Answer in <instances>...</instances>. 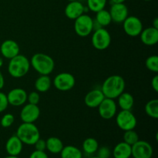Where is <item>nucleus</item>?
<instances>
[{
  "label": "nucleus",
  "instance_id": "nucleus-1",
  "mask_svg": "<svg viewBox=\"0 0 158 158\" xmlns=\"http://www.w3.org/2000/svg\"><path fill=\"white\" fill-rule=\"evenodd\" d=\"M125 80L121 76L113 75L107 77L103 83L101 91L106 98L117 99L124 92Z\"/></svg>",
  "mask_w": 158,
  "mask_h": 158
},
{
  "label": "nucleus",
  "instance_id": "nucleus-2",
  "mask_svg": "<svg viewBox=\"0 0 158 158\" xmlns=\"http://www.w3.org/2000/svg\"><path fill=\"white\" fill-rule=\"evenodd\" d=\"M30 65L40 75H49L53 71L55 62L50 56L38 52L32 56Z\"/></svg>",
  "mask_w": 158,
  "mask_h": 158
},
{
  "label": "nucleus",
  "instance_id": "nucleus-3",
  "mask_svg": "<svg viewBox=\"0 0 158 158\" xmlns=\"http://www.w3.org/2000/svg\"><path fill=\"white\" fill-rule=\"evenodd\" d=\"M15 135L23 142V144L33 146L40 138V133L34 123H23L17 128Z\"/></svg>",
  "mask_w": 158,
  "mask_h": 158
},
{
  "label": "nucleus",
  "instance_id": "nucleus-4",
  "mask_svg": "<svg viewBox=\"0 0 158 158\" xmlns=\"http://www.w3.org/2000/svg\"><path fill=\"white\" fill-rule=\"evenodd\" d=\"M30 61L25 56L19 54L9 60L8 72L14 78H21L29 73L30 69Z\"/></svg>",
  "mask_w": 158,
  "mask_h": 158
},
{
  "label": "nucleus",
  "instance_id": "nucleus-5",
  "mask_svg": "<svg viewBox=\"0 0 158 158\" xmlns=\"http://www.w3.org/2000/svg\"><path fill=\"white\" fill-rule=\"evenodd\" d=\"M74 30L79 36H88L94 31V19L89 15L83 13L75 19Z\"/></svg>",
  "mask_w": 158,
  "mask_h": 158
},
{
  "label": "nucleus",
  "instance_id": "nucleus-6",
  "mask_svg": "<svg viewBox=\"0 0 158 158\" xmlns=\"http://www.w3.org/2000/svg\"><path fill=\"white\" fill-rule=\"evenodd\" d=\"M92 45L97 50H105L111 43V35L110 32L103 27L96 29L93 33Z\"/></svg>",
  "mask_w": 158,
  "mask_h": 158
},
{
  "label": "nucleus",
  "instance_id": "nucleus-7",
  "mask_svg": "<svg viewBox=\"0 0 158 158\" xmlns=\"http://www.w3.org/2000/svg\"><path fill=\"white\" fill-rule=\"evenodd\" d=\"M116 123L120 130L127 131L134 130L137 126V120L131 110H121V111L119 112L116 117Z\"/></svg>",
  "mask_w": 158,
  "mask_h": 158
},
{
  "label": "nucleus",
  "instance_id": "nucleus-8",
  "mask_svg": "<svg viewBox=\"0 0 158 158\" xmlns=\"http://www.w3.org/2000/svg\"><path fill=\"white\" fill-rule=\"evenodd\" d=\"M75 77L69 73L63 72L57 74L53 80V85L60 91H69L74 87Z\"/></svg>",
  "mask_w": 158,
  "mask_h": 158
},
{
  "label": "nucleus",
  "instance_id": "nucleus-9",
  "mask_svg": "<svg viewBox=\"0 0 158 158\" xmlns=\"http://www.w3.org/2000/svg\"><path fill=\"white\" fill-rule=\"evenodd\" d=\"M123 28L125 33L131 37H137L140 35L143 29L141 20L138 17L134 15H128L127 18L123 22Z\"/></svg>",
  "mask_w": 158,
  "mask_h": 158
},
{
  "label": "nucleus",
  "instance_id": "nucleus-10",
  "mask_svg": "<svg viewBox=\"0 0 158 158\" xmlns=\"http://www.w3.org/2000/svg\"><path fill=\"white\" fill-rule=\"evenodd\" d=\"M153 154L152 146L146 140H139L131 146V157L133 158H151Z\"/></svg>",
  "mask_w": 158,
  "mask_h": 158
},
{
  "label": "nucleus",
  "instance_id": "nucleus-11",
  "mask_svg": "<svg viewBox=\"0 0 158 158\" xmlns=\"http://www.w3.org/2000/svg\"><path fill=\"white\" fill-rule=\"evenodd\" d=\"M117 106L114 99L106 98L98 106V112L100 117L104 120H110L116 116Z\"/></svg>",
  "mask_w": 158,
  "mask_h": 158
},
{
  "label": "nucleus",
  "instance_id": "nucleus-12",
  "mask_svg": "<svg viewBox=\"0 0 158 158\" xmlns=\"http://www.w3.org/2000/svg\"><path fill=\"white\" fill-rule=\"evenodd\" d=\"M40 116V110L38 105L27 103L24 105L20 112V119L23 123H34Z\"/></svg>",
  "mask_w": 158,
  "mask_h": 158
},
{
  "label": "nucleus",
  "instance_id": "nucleus-13",
  "mask_svg": "<svg viewBox=\"0 0 158 158\" xmlns=\"http://www.w3.org/2000/svg\"><path fill=\"white\" fill-rule=\"evenodd\" d=\"M9 104L13 106H23L27 101V93L22 88L12 89L6 94Z\"/></svg>",
  "mask_w": 158,
  "mask_h": 158
},
{
  "label": "nucleus",
  "instance_id": "nucleus-14",
  "mask_svg": "<svg viewBox=\"0 0 158 158\" xmlns=\"http://www.w3.org/2000/svg\"><path fill=\"white\" fill-rule=\"evenodd\" d=\"M109 12L112 21L117 23H123V22L127 18L128 14H129L127 6L124 3L113 4Z\"/></svg>",
  "mask_w": 158,
  "mask_h": 158
},
{
  "label": "nucleus",
  "instance_id": "nucleus-15",
  "mask_svg": "<svg viewBox=\"0 0 158 158\" xmlns=\"http://www.w3.org/2000/svg\"><path fill=\"white\" fill-rule=\"evenodd\" d=\"M19 46L15 41L12 40H6L1 44L0 52L3 57L11 60L19 54Z\"/></svg>",
  "mask_w": 158,
  "mask_h": 158
},
{
  "label": "nucleus",
  "instance_id": "nucleus-16",
  "mask_svg": "<svg viewBox=\"0 0 158 158\" xmlns=\"http://www.w3.org/2000/svg\"><path fill=\"white\" fill-rule=\"evenodd\" d=\"M85 7L80 2L77 1L69 2L65 8V15L68 19L75 20L81 15L84 13Z\"/></svg>",
  "mask_w": 158,
  "mask_h": 158
},
{
  "label": "nucleus",
  "instance_id": "nucleus-17",
  "mask_svg": "<svg viewBox=\"0 0 158 158\" xmlns=\"http://www.w3.org/2000/svg\"><path fill=\"white\" fill-rule=\"evenodd\" d=\"M105 98L101 89H92L84 97V103L88 107L97 108Z\"/></svg>",
  "mask_w": 158,
  "mask_h": 158
},
{
  "label": "nucleus",
  "instance_id": "nucleus-18",
  "mask_svg": "<svg viewBox=\"0 0 158 158\" xmlns=\"http://www.w3.org/2000/svg\"><path fill=\"white\" fill-rule=\"evenodd\" d=\"M23 149V143L16 135H12L7 140L6 151L9 155L19 156Z\"/></svg>",
  "mask_w": 158,
  "mask_h": 158
},
{
  "label": "nucleus",
  "instance_id": "nucleus-19",
  "mask_svg": "<svg viewBox=\"0 0 158 158\" xmlns=\"http://www.w3.org/2000/svg\"><path fill=\"white\" fill-rule=\"evenodd\" d=\"M141 42L146 46H154L158 42V29L153 26L143 29L140 34Z\"/></svg>",
  "mask_w": 158,
  "mask_h": 158
},
{
  "label": "nucleus",
  "instance_id": "nucleus-20",
  "mask_svg": "<svg viewBox=\"0 0 158 158\" xmlns=\"http://www.w3.org/2000/svg\"><path fill=\"white\" fill-rule=\"evenodd\" d=\"M112 155L114 158H131V146L124 141L120 142L114 147Z\"/></svg>",
  "mask_w": 158,
  "mask_h": 158
},
{
  "label": "nucleus",
  "instance_id": "nucleus-21",
  "mask_svg": "<svg viewBox=\"0 0 158 158\" xmlns=\"http://www.w3.org/2000/svg\"><path fill=\"white\" fill-rule=\"evenodd\" d=\"M117 103L123 110H131L134 104V97L129 93L123 92L117 97Z\"/></svg>",
  "mask_w": 158,
  "mask_h": 158
},
{
  "label": "nucleus",
  "instance_id": "nucleus-22",
  "mask_svg": "<svg viewBox=\"0 0 158 158\" xmlns=\"http://www.w3.org/2000/svg\"><path fill=\"white\" fill-rule=\"evenodd\" d=\"M46 150L49 153L53 154H58L63 150V141L56 137H50L46 140Z\"/></svg>",
  "mask_w": 158,
  "mask_h": 158
},
{
  "label": "nucleus",
  "instance_id": "nucleus-23",
  "mask_svg": "<svg viewBox=\"0 0 158 158\" xmlns=\"http://www.w3.org/2000/svg\"><path fill=\"white\" fill-rule=\"evenodd\" d=\"M52 81L49 75H40L35 81V89L37 92L46 93L50 89Z\"/></svg>",
  "mask_w": 158,
  "mask_h": 158
},
{
  "label": "nucleus",
  "instance_id": "nucleus-24",
  "mask_svg": "<svg viewBox=\"0 0 158 158\" xmlns=\"http://www.w3.org/2000/svg\"><path fill=\"white\" fill-rule=\"evenodd\" d=\"M60 154L61 158H83L81 150L73 145L64 146Z\"/></svg>",
  "mask_w": 158,
  "mask_h": 158
},
{
  "label": "nucleus",
  "instance_id": "nucleus-25",
  "mask_svg": "<svg viewBox=\"0 0 158 158\" xmlns=\"http://www.w3.org/2000/svg\"><path fill=\"white\" fill-rule=\"evenodd\" d=\"M82 148L85 154L88 155H93L97 153L99 148V143L94 137H88L83 142Z\"/></svg>",
  "mask_w": 158,
  "mask_h": 158
},
{
  "label": "nucleus",
  "instance_id": "nucleus-26",
  "mask_svg": "<svg viewBox=\"0 0 158 158\" xmlns=\"http://www.w3.org/2000/svg\"><path fill=\"white\" fill-rule=\"evenodd\" d=\"M96 23L100 26V27H105V26H109L112 22L110 14L108 10H106L105 9L102 10L98 11L96 12Z\"/></svg>",
  "mask_w": 158,
  "mask_h": 158
},
{
  "label": "nucleus",
  "instance_id": "nucleus-27",
  "mask_svg": "<svg viewBox=\"0 0 158 158\" xmlns=\"http://www.w3.org/2000/svg\"><path fill=\"white\" fill-rule=\"evenodd\" d=\"M145 112L148 117L153 119L158 118V100L153 99L145 105Z\"/></svg>",
  "mask_w": 158,
  "mask_h": 158
},
{
  "label": "nucleus",
  "instance_id": "nucleus-28",
  "mask_svg": "<svg viewBox=\"0 0 158 158\" xmlns=\"http://www.w3.org/2000/svg\"><path fill=\"white\" fill-rule=\"evenodd\" d=\"M107 0H87V7L90 11L97 12L105 9Z\"/></svg>",
  "mask_w": 158,
  "mask_h": 158
},
{
  "label": "nucleus",
  "instance_id": "nucleus-29",
  "mask_svg": "<svg viewBox=\"0 0 158 158\" xmlns=\"http://www.w3.org/2000/svg\"><path fill=\"white\" fill-rule=\"evenodd\" d=\"M139 140L140 139H139L138 134H137V133L134 130H130V131H124V134H123V141L127 143V144L132 146L134 143H137Z\"/></svg>",
  "mask_w": 158,
  "mask_h": 158
},
{
  "label": "nucleus",
  "instance_id": "nucleus-30",
  "mask_svg": "<svg viewBox=\"0 0 158 158\" xmlns=\"http://www.w3.org/2000/svg\"><path fill=\"white\" fill-rule=\"evenodd\" d=\"M146 67L150 71L154 73L158 72V56L156 55L151 56L148 57L145 62Z\"/></svg>",
  "mask_w": 158,
  "mask_h": 158
},
{
  "label": "nucleus",
  "instance_id": "nucleus-31",
  "mask_svg": "<svg viewBox=\"0 0 158 158\" xmlns=\"http://www.w3.org/2000/svg\"><path fill=\"white\" fill-rule=\"evenodd\" d=\"M15 121V117L12 114H6L1 119V126L4 128H8L12 126Z\"/></svg>",
  "mask_w": 158,
  "mask_h": 158
},
{
  "label": "nucleus",
  "instance_id": "nucleus-32",
  "mask_svg": "<svg viewBox=\"0 0 158 158\" xmlns=\"http://www.w3.org/2000/svg\"><path fill=\"white\" fill-rule=\"evenodd\" d=\"M111 154H112V151L106 146L100 147L97 151V156L99 158H110Z\"/></svg>",
  "mask_w": 158,
  "mask_h": 158
},
{
  "label": "nucleus",
  "instance_id": "nucleus-33",
  "mask_svg": "<svg viewBox=\"0 0 158 158\" xmlns=\"http://www.w3.org/2000/svg\"><path fill=\"white\" fill-rule=\"evenodd\" d=\"M27 101L29 103L34 105H38L40 101V95L37 91H32L27 96Z\"/></svg>",
  "mask_w": 158,
  "mask_h": 158
},
{
  "label": "nucleus",
  "instance_id": "nucleus-34",
  "mask_svg": "<svg viewBox=\"0 0 158 158\" xmlns=\"http://www.w3.org/2000/svg\"><path fill=\"white\" fill-rule=\"evenodd\" d=\"M9 106V102L7 100V96L6 94L0 91V113H2L7 109Z\"/></svg>",
  "mask_w": 158,
  "mask_h": 158
},
{
  "label": "nucleus",
  "instance_id": "nucleus-35",
  "mask_svg": "<svg viewBox=\"0 0 158 158\" xmlns=\"http://www.w3.org/2000/svg\"><path fill=\"white\" fill-rule=\"evenodd\" d=\"M33 146H35V149L36 151H45L46 150V140L40 138L35 143Z\"/></svg>",
  "mask_w": 158,
  "mask_h": 158
},
{
  "label": "nucleus",
  "instance_id": "nucleus-36",
  "mask_svg": "<svg viewBox=\"0 0 158 158\" xmlns=\"http://www.w3.org/2000/svg\"><path fill=\"white\" fill-rule=\"evenodd\" d=\"M29 158H49V157L45 151H40L35 150L31 153Z\"/></svg>",
  "mask_w": 158,
  "mask_h": 158
},
{
  "label": "nucleus",
  "instance_id": "nucleus-37",
  "mask_svg": "<svg viewBox=\"0 0 158 158\" xmlns=\"http://www.w3.org/2000/svg\"><path fill=\"white\" fill-rule=\"evenodd\" d=\"M151 86L152 89L155 91L156 93L158 92V76L156 75L153 77L151 80Z\"/></svg>",
  "mask_w": 158,
  "mask_h": 158
},
{
  "label": "nucleus",
  "instance_id": "nucleus-38",
  "mask_svg": "<svg viewBox=\"0 0 158 158\" xmlns=\"http://www.w3.org/2000/svg\"><path fill=\"white\" fill-rule=\"evenodd\" d=\"M4 85H5L4 77H3L2 73V72L0 71V90L4 87Z\"/></svg>",
  "mask_w": 158,
  "mask_h": 158
},
{
  "label": "nucleus",
  "instance_id": "nucleus-39",
  "mask_svg": "<svg viewBox=\"0 0 158 158\" xmlns=\"http://www.w3.org/2000/svg\"><path fill=\"white\" fill-rule=\"evenodd\" d=\"M153 27H154L155 29H158V19L157 18H155L154 19V21H153Z\"/></svg>",
  "mask_w": 158,
  "mask_h": 158
},
{
  "label": "nucleus",
  "instance_id": "nucleus-40",
  "mask_svg": "<svg viewBox=\"0 0 158 158\" xmlns=\"http://www.w3.org/2000/svg\"><path fill=\"white\" fill-rule=\"evenodd\" d=\"M126 0H111V2L113 4H115V3H124V2Z\"/></svg>",
  "mask_w": 158,
  "mask_h": 158
},
{
  "label": "nucleus",
  "instance_id": "nucleus-41",
  "mask_svg": "<svg viewBox=\"0 0 158 158\" xmlns=\"http://www.w3.org/2000/svg\"><path fill=\"white\" fill-rule=\"evenodd\" d=\"M3 158H19L18 157V156H11V155H9L7 156V157H5Z\"/></svg>",
  "mask_w": 158,
  "mask_h": 158
},
{
  "label": "nucleus",
  "instance_id": "nucleus-42",
  "mask_svg": "<svg viewBox=\"0 0 158 158\" xmlns=\"http://www.w3.org/2000/svg\"><path fill=\"white\" fill-rule=\"evenodd\" d=\"M3 66V59L0 57V68Z\"/></svg>",
  "mask_w": 158,
  "mask_h": 158
},
{
  "label": "nucleus",
  "instance_id": "nucleus-43",
  "mask_svg": "<svg viewBox=\"0 0 158 158\" xmlns=\"http://www.w3.org/2000/svg\"><path fill=\"white\" fill-rule=\"evenodd\" d=\"M89 158H99V157H97V156H94V157H89Z\"/></svg>",
  "mask_w": 158,
  "mask_h": 158
},
{
  "label": "nucleus",
  "instance_id": "nucleus-44",
  "mask_svg": "<svg viewBox=\"0 0 158 158\" xmlns=\"http://www.w3.org/2000/svg\"><path fill=\"white\" fill-rule=\"evenodd\" d=\"M69 2H74V1H77V0H68Z\"/></svg>",
  "mask_w": 158,
  "mask_h": 158
},
{
  "label": "nucleus",
  "instance_id": "nucleus-45",
  "mask_svg": "<svg viewBox=\"0 0 158 158\" xmlns=\"http://www.w3.org/2000/svg\"><path fill=\"white\" fill-rule=\"evenodd\" d=\"M143 1H146V2H149V1H151V0H143Z\"/></svg>",
  "mask_w": 158,
  "mask_h": 158
}]
</instances>
